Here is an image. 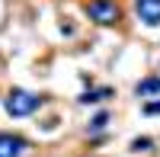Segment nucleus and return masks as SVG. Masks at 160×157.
<instances>
[{
  "label": "nucleus",
  "mask_w": 160,
  "mask_h": 157,
  "mask_svg": "<svg viewBox=\"0 0 160 157\" xmlns=\"http://www.w3.org/2000/svg\"><path fill=\"white\" fill-rule=\"evenodd\" d=\"M7 112L13 115V119H26V115H32L38 106H42V96H35V93H26V90H10L7 93Z\"/></svg>",
  "instance_id": "f257e3e1"
},
{
  "label": "nucleus",
  "mask_w": 160,
  "mask_h": 157,
  "mask_svg": "<svg viewBox=\"0 0 160 157\" xmlns=\"http://www.w3.org/2000/svg\"><path fill=\"white\" fill-rule=\"evenodd\" d=\"M102 96H109V90H99V93H87V96H80V103H96Z\"/></svg>",
  "instance_id": "0eeeda50"
},
{
  "label": "nucleus",
  "mask_w": 160,
  "mask_h": 157,
  "mask_svg": "<svg viewBox=\"0 0 160 157\" xmlns=\"http://www.w3.org/2000/svg\"><path fill=\"white\" fill-rule=\"evenodd\" d=\"M144 115H160V99L148 103V106H144Z\"/></svg>",
  "instance_id": "6e6552de"
},
{
  "label": "nucleus",
  "mask_w": 160,
  "mask_h": 157,
  "mask_svg": "<svg viewBox=\"0 0 160 157\" xmlns=\"http://www.w3.org/2000/svg\"><path fill=\"white\" fill-rule=\"evenodd\" d=\"M135 13L141 23L160 26V0H135Z\"/></svg>",
  "instance_id": "20e7f679"
},
{
  "label": "nucleus",
  "mask_w": 160,
  "mask_h": 157,
  "mask_svg": "<svg viewBox=\"0 0 160 157\" xmlns=\"http://www.w3.org/2000/svg\"><path fill=\"white\" fill-rule=\"evenodd\" d=\"M22 154H26V138L22 135L0 132V157H22Z\"/></svg>",
  "instance_id": "7ed1b4c3"
},
{
  "label": "nucleus",
  "mask_w": 160,
  "mask_h": 157,
  "mask_svg": "<svg viewBox=\"0 0 160 157\" xmlns=\"http://www.w3.org/2000/svg\"><path fill=\"white\" fill-rule=\"evenodd\" d=\"M106 122H109V112L102 109V112H96V115H93V122H90V132H99V128H102Z\"/></svg>",
  "instance_id": "423d86ee"
},
{
  "label": "nucleus",
  "mask_w": 160,
  "mask_h": 157,
  "mask_svg": "<svg viewBox=\"0 0 160 157\" xmlns=\"http://www.w3.org/2000/svg\"><path fill=\"white\" fill-rule=\"evenodd\" d=\"M135 93H138V96H154V93H160V77H148V80H141V84L135 87Z\"/></svg>",
  "instance_id": "39448f33"
},
{
  "label": "nucleus",
  "mask_w": 160,
  "mask_h": 157,
  "mask_svg": "<svg viewBox=\"0 0 160 157\" xmlns=\"http://www.w3.org/2000/svg\"><path fill=\"white\" fill-rule=\"evenodd\" d=\"M131 148H135V151H148V148H151V138H138V141H131Z\"/></svg>",
  "instance_id": "1a4fd4ad"
},
{
  "label": "nucleus",
  "mask_w": 160,
  "mask_h": 157,
  "mask_svg": "<svg viewBox=\"0 0 160 157\" xmlns=\"http://www.w3.org/2000/svg\"><path fill=\"white\" fill-rule=\"evenodd\" d=\"M83 13H87L93 23H99V26H112V23L118 19L115 0H90V3L83 7Z\"/></svg>",
  "instance_id": "f03ea898"
}]
</instances>
